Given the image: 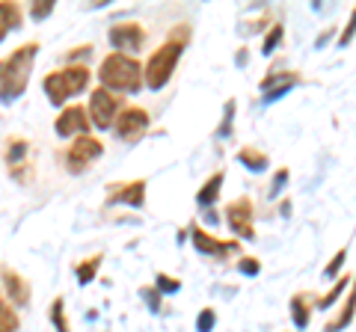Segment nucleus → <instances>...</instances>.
<instances>
[{
    "label": "nucleus",
    "instance_id": "nucleus-1",
    "mask_svg": "<svg viewBox=\"0 0 356 332\" xmlns=\"http://www.w3.org/2000/svg\"><path fill=\"white\" fill-rule=\"evenodd\" d=\"M36 57H39V42H27V45H21L18 51L0 60V101L3 104L18 101L27 92Z\"/></svg>",
    "mask_w": 356,
    "mask_h": 332
},
{
    "label": "nucleus",
    "instance_id": "nucleus-2",
    "mask_svg": "<svg viewBox=\"0 0 356 332\" xmlns=\"http://www.w3.org/2000/svg\"><path fill=\"white\" fill-rule=\"evenodd\" d=\"M98 81L110 92H140L143 65L125 53H107L102 60V69H98Z\"/></svg>",
    "mask_w": 356,
    "mask_h": 332
},
{
    "label": "nucleus",
    "instance_id": "nucleus-3",
    "mask_svg": "<svg viewBox=\"0 0 356 332\" xmlns=\"http://www.w3.org/2000/svg\"><path fill=\"white\" fill-rule=\"evenodd\" d=\"M181 51H184V39H178V33H175L170 42H163L149 57L146 69H143V83H146L149 90H163V86L172 81V72H175L178 60H181Z\"/></svg>",
    "mask_w": 356,
    "mask_h": 332
},
{
    "label": "nucleus",
    "instance_id": "nucleus-4",
    "mask_svg": "<svg viewBox=\"0 0 356 332\" xmlns=\"http://www.w3.org/2000/svg\"><path fill=\"white\" fill-rule=\"evenodd\" d=\"M89 77H92V72H89L86 65H65V69L51 72L44 77L42 90L51 98V104H63V101H69V98H74L77 92L86 90Z\"/></svg>",
    "mask_w": 356,
    "mask_h": 332
},
{
    "label": "nucleus",
    "instance_id": "nucleus-5",
    "mask_svg": "<svg viewBox=\"0 0 356 332\" xmlns=\"http://www.w3.org/2000/svg\"><path fill=\"white\" fill-rule=\"evenodd\" d=\"M119 95L116 92H110L104 90V86H98V90L89 95V122L98 128V131H107V128H113L116 125V119H119Z\"/></svg>",
    "mask_w": 356,
    "mask_h": 332
},
{
    "label": "nucleus",
    "instance_id": "nucleus-6",
    "mask_svg": "<svg viewBox=\"0 0 356 332\" xmlns=\"http://www.w3.org/2000/svg\"><path fill=\"white\" fill-rule=\"evenodd\" d=\"M104 154V146H102V140H95V137H77L69 151H65V166H69V172H86L89 166H92L98 158Z\"/></svg>",
    "mask_w": 356,
    "mask_h": 332
},
{
    "label": "nucleus",
    "instance_id": "nucleus-7",
    "mask_svg": "<svg viewBox=\"0 0 356 332\" xmlns=\"http://www.w3.org/2000/svg\"><path fill=\"white\" fill-rule=\"evenodd\" d=\"M113 128H116V137L122 142H140L143 134L149 131V113L143 107H128L119 113Z\"/></svg>",
    "mask_w": 356,
    "mask_h": 332
},
{
    "label": "nucleus",
    "instance_id": "nucleus-8",
    "mask_svg": "<svg viewBox=\"0 0 356 332\" xmlns=\"http://www.w3.org/2000/svg\"><path fill=\"white\" fill-rule=\"evenodd\" d=\"M226 219L232 231L243 240H252L255 238V226H252V199L250 196H241L235 202L226 205Z\"/></svg>",
    "mask_w": 356,
    "mask_h": 332
},
{
    "label": "nucleus",
    "instance_id": "nucleus-9",
    "mask_svg": "<svg viewBox=\"0 0 356 332\" xmlns=\"http://www.w3.org/2000/svg\"><path fill=\"white\" fill-rule=\"evenodd\" d=\"M143 42H146V30L140 24H134V21H125V24H116L110 30V45L116 48V53H125V57H134Z\"/></svg>",
    "mask_w": 356,
    "mask_h": 332
},
{
    "label": "nucleus",
    "instance_id": "nucleus-10",
    "mask_svg": "<svg viewBox=\"0 0 356 332\" xmlns=\"http://www.w3.org/2000/svg\"><path fill=\"white\" fill-rule=\"evenodd\" d=\"M89 113L83 107H77V104H72V107H65L63 113L57 116V125H54V131H57L60 137H86V131H89Z\"/></svg>",
    "mask_w": 356,
    "mask_h": 332
},
{
    "label": "nucleus",
    "instance_id": "nucleus-11",
    "mask_svg": "<svg viewBox=\"0 0 356 332\" xmlns=\"http://www.w3.org/2000/svg\"><path fill=\"white\" fill-rule=\"evenodd\" d=\"M110 205H131V208H143L146 205V181H125V184H113L107 196Z\"/></svg>",
    "mask_w": 356,
    "mask_h": 332
},
{
    "label": "nucleus",
    "instance_id": "nucleus-12",
    "mask_svg": "<svg viewBox=\"0 0 356 332\" xmlns=\"http://www.w3.org/2000/svg\"><path fill=\"white\" fill-rule=\"evenodd\" d=\"M300 83V74L297 72H280V74H267L261 81V92H264V104H273L280 101L285 92H291L294 86Z\"/></svg>",
    "mask_w": 356,
    "mask_h": 332
},
{
    "label": "nucleus",
    "instance_id": "nucleus-13",
    "mask_svg": "<svg viewBox=\"0 0 356 332\" xmlns=\"http://www.w3.org/2000/svg\"><path fill=\"white\" fill-rule=\"evenodd\" d=\"M27 154H30V142L27 140L15 137V140L6 142V166H9V172H13L18 181H27V169H30Z\"/></svg>",
    "mask_w": 356,
    "mask_h": 332
},
{
    "label": "nucleus",
    "instance_id": "nucleus-14",
    "mask_svg": "<svg viewBox=\"0 0 356 332\" xmlns=\"http://www.w3.org/2000/svg\"><path fill=\"white\" fill-rule=\"evenodd\" d=\"M191 238H193V247L202 256H229V252H238V240H220L214 235H208V231H202L199 226H193Z\"/></svg>",
    "mask_w": 356,
    "mask_h": 332
},
{
    "label": "nucleus",
    "instance_id": "nucleus-15",
    "mask_svg": "<svg viewBox=\"0 0 356 332\" xmlns=\"http://www.w3.org/2000/svg\"><path fill=\"white\" fill-rule=\"evenodd\" d=\"M3 285H6V294H9V300H13V306H27L30 303V285L21 279L18 273L13 270H3Z\"/></svg>",
    "mask_w": 356,
    "mask_h": 332
},
{
    "label": "nucleus",
    "instance_id": "nucleus-16",
    "mask_svg": "<svg viewBox=\"0 0 356 332\" xmlns=\"http://www.w3.org/2000/svg\"><path fill=\"white\" fill-rule=\"evenodd\" d=\"M353 315H356V276H353V282H350V297H348V303L341 306V312L336 315V320H330V324L324 326V332H341L344 326H350Z\"/></svg>",
    "mask_w": 356,
    "mask_h": 332
},
{
    "label": "nucleus",
    "instance_id": "nucleus-17",
    "mask_svg": "<svg viewBox=\"0 0 356 332\" xmlns=\"http://www.w3.org/2000/svg\"><path fill=\"white\" fill-rule=\"evenodd\" d=\"M21 27V9L18 3H9V0H3L0 3V42H3L9 33Z\"/></svg>",
    "mask_w": 356,
    "mask_h": 332
},
{
    "label": "nucleus",
    "instance_id": "nucleus-18",
    "mask_svg": "<svg viewBox=\"0 0 356 332\" xmlns=\"http://www.w3.org/2000/svg\"><path fill=\"white\" fill-rule=\"evenodd\" d=\"M222 181H226V175H222V172L211 175V179H208L202 187H199L196 202H199V205H214V202H217V196H220V187H222Z\"/></svg>",
    "mask_w": 356,
    "mask_h": 332
},
{
    "label": "nucleus",
    "instance_id": "nucleus-19",
    "mask_svg": "<svg viewBox=\"0 0 356 332\" xmlns=\"http://www.w3.org/2000/svg\"><path fill=\"white\" fill-rule=\"evenodd\" d=\"M238 160L247 166V169H252V172H264L267 169V163H270V158H267L264 151H259V149H241L238 151Z\"/></svg>",
    "mask_w": 356,
    "mask_h": 332
},
{
    "label": "nucleus",
    "instance_id": "nucleus-20",
    "mask_svg": "<svg viewBox=\"0 0 356 332\" xmlns=\"http://www.w3.org/2000/svg\"><path fill=\"white\" fill-rule=\"evenodd\" d=\"M291 320H294L300 329L309 326V297L306 294L291 297Z\"/></svg>",
    "mask_w": 356,
    "mask_h": 332
},
{
    "label": "nucleus",
    "instance_id": "nucleus-21",
    "mask_svg": "<svg viewBox=\"0 0 356 332\" xmlns=\"http://www.w3.org/2000/svg\"><path fill=\"white\" fill-rule=\"evenodd\" d=\"M98 264H102V256L83 258L81 264H77V270H74V276H77V282H81V285H86V282H92V279H95V273H98Z\"/></svg>",
    "mask_w": 356,
    "mask_h": 332
},
{
    "label": "nucleus",
    "instance_id": "nucleus-22",
    "mask_svg": "<svg viewBox=\"0 0 356 332\" xmlns=\"http://www.w3.org/2000/svg\"><path fill=\"white\" fill-rule=\"evenodd\" d=\"M350 282H353V279H348V276H341V279H336V285L330 288V294H327V297H321V300H318V308H330V306L336 303L339 297L344 294V288H350Z\"/></svg>",
    "mask_w": 356,
    "mask_h": 332
},
{
    "label": "nucleus",
    "instance_id": "nucleus-23",
    "mask_svg": "<svg viewBox=\"0 0 356 332\" xmlns=\"http://www.w3.org/2000/svg\"><path fill=\"white\" fill-rule=\"evenodd\" d=\"M18 329V315L15 308L0 300V332H15Z\"/></svg>",
    "mask_w": 356,
    "mask_h": 332
},
{
    "label": "nucleus",
    "instance_id": "nucleus-24",
    "mask_svg": "<svg viewBox=\"0 0 356 332\" xmlns=\"http://www.w3.org/2000/svg\"><path fill=\"white\" fill-rule=\"evenodd\" d=\"M63 297H57V300L51 303V320L54 326H57V332H69V320H65V312H63Z\"/></svg>",
    "mask_w": 356,
    "mask_h": 332
},
{
    "label": "nucleus",
    "instance_id": "nucleus-25",
    "mask_svg": "<svg viewBox=\"0 0 356 332\" xmlns=\"http://www.w3.org/2000/svg\"><path fill=\"white\" fill-rule=\"evenodd\" d=\"M214 324H217L214 308H202V312H199V317H196V329H199V332H211V329H214Z\"/></svg>",
    "mask_w": 356,
    "mask_h": 332
},
{
    "label": "nucleus",
    "instance_id": "nucleus-26",
    "mask_svg": "<svg viewBox=\"0 0 356 332\" xmlns=\"http://www.w3.org/2000/svg\"><path fill=\"white\" fill-rule=\"evenodd\" d=\"M280 39H282V27L273 24V30L267 33V39H264V45H261V53H267V57H270V53L276 51V45H280Z\"/></svg>",
    "mask_w": 356,
    "mask_h": 332
},
{
    "label": "nucleus",
    "instance_id": "nucleus-27",
    "mask_svg": "<svg viewBox=\"0 0 356 332\" xmlns=\"http://www.w3.org/2000/svg\"><path fill=\"white\" fill-rule=\"evenodd\" d=\"M51 13H54V0H39V3H33V6H30V15H33V21L48 18Z\"/></svg>",
    "mask_w": 356,
    "mask_h": 332
},
{
    "label": "nucleus",
    "instance_id": "nucleus-28",
    "mask_svg": "<svg viewBox=\"0 0 356 332\" xmlns=\"http://www.w3.org/2000/svg\"><path fill=\"white\" fill-rule=\"evenodd\" d=\"M344 258H348V249H339V252H336V256H332V261L327 264V270H324V273H327V276H336V273L341 270V264H344Z\"/></svg>",
    "mask_w": 356,
    "mask_h": 332
},
{
    "label": "nucleus",
    "instance_id": "nucleus-29",
    "mask_svg": "<svg viewBox=\"0 0 356 332\" xmlns=\"http://www.w3.org/2000/svg\"><path fill=\"white\" fill-rule=\"evenodd\" d=\"M232 116H235V101H229V107H226V119H222V125H220V131H217V137H229V134H232Z\"/></svg>",
    "mask_w": 356,
    "mask_h": 332
},
{
    "label": "nucleus",
    "instance_id": "nucleus-30",
    "mask_svg": "<svg viewBox=\"0 0 356 332\" xmlns=\"http://www.w3.org/2000/svg\"><path fill=\"white\" fill-rule=\"evenodd\" d=\"M356 36V9L350 13V21H348V27L341 30V36H339V45H348V42Z\"/></svg>",
    "mask_w": 356,
    "mask_h": 332
},
{
    "label": "nucleus",
    "instance_id": "nucleus-31",
    "mask_svg": "<svg viewBox=\"0 0 356 332\" xmlns=\"http://www.w3.org/2000/svg\"><path fill=\"white\" fill-rule=\"evenodd\" d=\"M158 285H161V291H166V294H175V291H181V282L178 279H172V276H158Z\"/></svg>",
    "mask_w": 356,
    "mask_h": 332
},
{
    "label": "nucleus",
    "instance_id": "nucleus-32",
    "mask_svg": "<svg viewBox=\"0 0 356 332\" xmlns=\"http://www.w3.org/2000/svg\"><path fill=\"white\" fill-rule=\"evenodd\" d=\"M261 267H259V258H243L241 261V273H247V276H255Z\"/></svg>",
    "mask_w": 356,
    "mask_h": 332
},
{
    "label": "nucleus",
    "instance_id": "nucleus-33",
    "mask_svg": "<svg viewBox=\"0 0 356 332\" xmlns=\"http://www.w3.org/2000/svg\"><path fill=\"white\" fill-rule=\"evenodd\" d=\"M285 181H288V169H280V175H276V181L270 184V193H280L282 187H285Z\"/></svg>",
    "mask_w": 356,
    "mask_h": 332
},
{
    "label": "nucleus",
    "instance_id": "nucleus-34",
    "mask_svg": "<svg viewBox=\"0 0 356 332\" xmlns=\"http://www.w3.org/2000/svg\"><path fill=\"white\" fill-rule=\"evenodd\" d=\"M143 297H146V303H149L152 312H158V294H152L149 288H146V291H143Z\"/></svg>",
    "mask_w": 356,
    "mask_h": 332
}]
</instances>
